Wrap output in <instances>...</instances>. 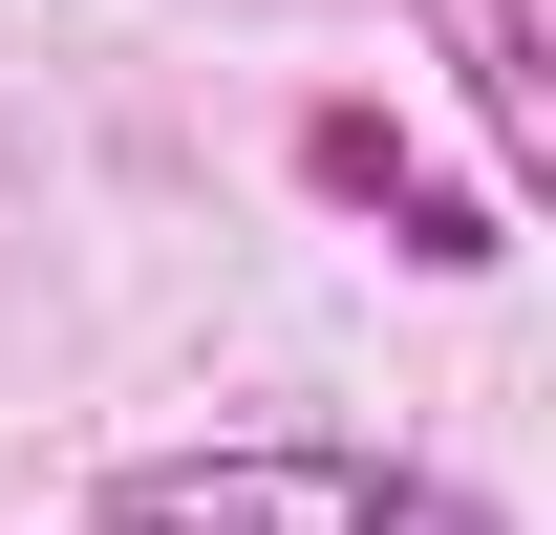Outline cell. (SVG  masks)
I'll return each mask as SVG.
<instances>
[{
  "mask_svg": "<svg viewBox=\"0 0 556 535\" xmlns=\"http://www.w3.org/2000/svg\"><path fill=\"white\" fill-rule=\"evenodd\" d=\"M300 172H321V194H364V214H386V236L428 258V278H471V258H514V194H428L386 108H321V129H300Z\"/></svg>",
  "mask_w": 556,
  "mask_h": 535,
  "instance_id": "2",
  "label": "cell"
},
{
  "mask_svg": "<svg viewBox=\"0 0 556 535\" xmlns=\"http://www.w3.org/2000/svg\"><path fill=\"white\" fill-rule=\"evenodd\" d=\"M108 535H514L471 471L343 450V428H214V450H129Z\"/></svg>",
  "mask_w": 556,
  "mask_h": 535,
  "instance_id": "1",
  "label": "cell"
},
{
  "mask_svg": "<svg viewBox=\"0 0 556 535\" xmlns=\"http://www.w3.org/2000/svg\"><path fill=\"white\" fill-rule=\"evenodd\" d=\"M428 43H450V86H471L492 172H535V150H556V65H535V0H428Z\"/></svg>",
  "mask_w": 556,
  "mask_h": 535,
  "instance_id": "3",
  "label": "cell"
}]
</instances>
